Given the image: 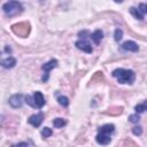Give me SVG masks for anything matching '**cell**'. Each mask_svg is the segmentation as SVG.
Masks as SVG:
<instances>
[{
    "mask_svg": "<svg viewBox=\"0 0 147 147\" xmlns=\"http://www.w3.org/2000/svg\"><path fill=\"white\" fill-rule=\"evenodd\" d=\"M111 75H113V77L117 78L118 83H121V84H132L136 79V74L132 70L123 69V68L115 69Z\"/></svg>",
    "mask_w": 147,
    "mask_h": 147,
    "instance_id": "obj_1",
    "label": "cell"
},
{
    "mask_svg": "<svg viewBox=\"0 0 147 147\" xmlns=\"http://www.w3.org/2000/svg\"><path fill=\"white\" fill-rule=\"evenodd\" d=\"M2 10L7 16H15L23 11V6L18 1H8L3 3Z\"/></svg>",
    "mask_w": 147,
    "mask_h": 147,
    "instance_id": "obj_2",
    "label": "cell"
},
{
    "mask_svg": "<svg viewBox=\"0 0 147 147\" xmlns=\"http://www.w3.org/2000/svg\"><path fill=\"white\" fill-rule=\"evenodd\" d=\"M55 67H57V60H54V59H52V60H49L48 62H46L45 64H42V70H44V75H42V77H41V80L42 82H46V80H48V77H49V71L52 70V69H54Z\"/></svg>",
    "mask_w": 147,
    "mask_h": 147,
    "instance_id": "obj_3",
    "label": "cell"
},
{
    "mask_svg": "<svg viewBox=\"0 0 147 147\" xmlns=\"http://www.w3.org/2000/svg\"><path fill=\"white\" fill-rule=\"evenodd\" d=\"M32 100H33V108H42L46 102L42 93L39 91L34 92V94L32 95Z\"/></svg>",
    "mask_w": 147,
    "mask_h": 147,
    "instance_id": "obj_4",
    "label": "cell"
},
{
    "mask_svg": "<svg viewBox=\"0 0 147 147\" xmlns=\"http://www.w3.org/2000/svg\"><path fill=\"white\" fill-rule=\"evenodd\" d=\"M42 121H44V114H42V113L33 114V115H31V116L29 117V119H28V122H29L32 126H34V127H38V126L42 123Z\"/></svg>",
    "mask_w": 147,
    "mask_h": 147,
    "instance_id": "obj_5",
    "label": "cell"
},
{
    "mask_svg": "<svg viewBox=\"0 0 147 147\" xmlns=\"http://www.w3.org/2000/svg\"><path fill=\"white\" fill-rule=\"evenodd\" d=\"M8 102L13 108H20L23 105V95L22 94H13L9 98Z\"/></svg>",
    "mask_w": 147,
    "mask_h": 147,
    "instance_id": "obj_6",
    "label": "cell"
},
{
    "mask_svg": "<svg viewBox=\"0 0 147 147\" xmlns=\"http://www.w3.org/2000/svg\"><path fill=\"white\" fill-rule=\"evenodd\" d=\"M75 46H76L78 49H80V51H83V52H85V53H92V52H93L92 45H91L88 41H86V40H77L76 44H75Z\"/></svg>",
    "mask_w": 147,
    "mask_h": 147,
    "instance_id": "obj_7",
    "label": "cell"
},
{
    "mask_svg": "<svg viewBox=\"0 0 147 147\" xmlns=\"http://www.w3.org/2000/svg\"><path fill=\"white\" fill-rule=\"evenodd\" d=\"M122 48L124 51H129V52H138L139 46H138L137 42H134L132 40H127V41L122 44Z\"/></svg>",
    "mask_w": 147,
    "mask_h": 147,
    "instance_id": "obj_8",
    "label": "cell"
},
{
    "mask_svg": "<svg viewBox=\"0 0 147 147\" xmlns=\"http://www.w3.org/2000/svg\"><path fill=\"white\" fill-rule=\"evenodd\" d=\"M96 142L100 144V145H108L110 141H111V137L110 134H107V133H101L99 132L98 136H96Z\"/></svg>",
    "mask_w": 147,
    "mask_h": 147,
    "instance_id": "obj_9",
    "label": "cell"
},
{
    "mask_svg": "<svg viewBox=\"0 0 147 147\" xmlns=\"http://www.w3.org/2000/svg\"><path fill=\"white\" fill-rule=\"evenodd\" d=\"M1 67L6 68V69H10V68H14L16 65V59L13 57V56H9V57H6L3 59L1 62H0Z\"/></svg>",
    "mask_w": 147,
    "mask_h": 147,
    "instance_id": "obj_10",
    "label": "cell"
},
{
    "mask_svg": "<svg viewBox=\"0 0 147 147\" xmlns=\"http://www.w3.org/2000/svg\"><path fill=\"white\" fill-rule=\"evenodd\" d=\"M90 37H91V39L93 40V42L95 45H99L100 41H101V39L103 38V33H102L101 30H95L92 34H90Z\"/></svg>",
    "mask_w": 147,
    "mask_h": 147,
    "instance_id": "obj_11",
    "label": "cell"
},
{
    "mask_svg": "<svg viewBox=\"0 0 147 147\" xmlns=\"http://www.w3.org/2000/svg\"><path fill=\"white\" fill-rule=\"evenodd\" d=\"M115 131V126L113 124H105L99 129V132L101 133H107V134H111Z\"/></svg>",
    "mask_w": 147,
    "mask_h": 147,
    "instance_id": "obj_12",
    "label": "cell"
},
{
    "mask_svg": "<svg viewBox=\"0 0 147 147\" xmlns=\"http://www.w3.org/2000/svg\"><path fill=\"white\" fill-rule=\"evenodd\" d=\"M130 13L134 16V18H137V20H139V21H142V20H144V15H142L137 8L131 7V8H130Z\"/></svg>",
    "mask_w": 147,
    "mask_h": 147,
    "instance_id": "obj_13",
    "label": "cell"
},
{
    "mask_svg": "<svg viewBox=\"0 0 147 147\" xmlns=\"http://www.w3.org/2000/svg\"><path fill=\"white\" fill-rule=\"evenodd\" d=\"M53 124H54L55 127L61 129V127H63V126L67 124V121L63 119V118H55V119L53 121Z\"/></svg>",
    "mask_w": 147,
    "mask_h": 147,
    "instance_id": "obj_14",
    "label": "cell"
},
{
    "mask_svg": "<svg viewBox=\"0 0 147 147\" xmlns=\"http://www.w3.org/2000/svg\"><path fill=\"white\" fill-rule=\"evenodd\" d=\"M57 102H59L62 107H67V106L69 105V100H68V98L64 96V95H59V96H57Z\"/></svg>",
    "mask_w": 147,
    "mask_h": 147,
    "instance_id": "obj_15",
    "label": "cell"
},
{
    "mask_svg": "<svg viewBox=\"0 0 147 147\" xmlns=\"http://www.w3.org/2000/svg\"><path fill=\"white\" fill-rule=\"evenodd\" d=\"M134 110H136L137 114L144 113V111L146 110V103H139V105H137V106L134 107Z\"/></svg>",
    "mask_w": 147,
    "mask_h": 147,
    "instance_id": "obj_16",
    "label": "cell"
},
{
    "mask_svg": "<svg viewBox=\"0 0 147 147\" xmlns=\"http://www.w3.org/2000/svg\"><path fill=\"white\" fill-rule=\"evenodd\" d=\"M122 37H123V31L121 29H116L115 30V33H114V39L116 41H119L122 39Z\"/></svg>",
    "mask_w": 147,
    "mask_h": 147,
    "instance_id": "obj_17",
    "label": "cell"
},
{
    "mask_svg": "<svg viewBox=\"0 0 147 147\" xmlns=\"http://www.w3.org/2000/svg\"><path fill=\"white\" fill-rule=\"evenodd\" d=\"M51 136H52V130L49 127H44L41 130V137L42 138H48Z\"/></svg>",
    "mask_w": 147,
    "mask_h": 147,
    "instance_id": "obj_18",
    "label": "cell"
},
{
    "mask_svg": "<svg viewBox=\"0 0 147 147\" xmlns=\"http://www.w3.org/2000/svg\"><path fill=\"white\" fill-rule=\"evenodd\" d=\"M129 121L131 123H138L140 121V116L138 114H133V115H130L129 116Z\"/></svg>",
    "mask_w": 147,
    "mask_h": 147,
    "instance_id": "obj_19",
    "label": "cell"
},
{
    "mask_svg": "<svg viewBox=\"0 0 147 147\" xmlns=\"http://www.w3.org/2000/svg\"><path fill=\"white\" fill-rule=\"evenodd\" d=\"M78 36H79V40H86V36H90V32L87 31V30H84V31H80L79 33H78Z\"/></svg>",
    "mask_w": 147,
    "mask_h": 147,
    "instance_id": "obj_20",
    "label": "cell"
},
{
    "mask_svg": "<svg viewBox=\"0 0 147 147\" xmlns=\"http://www.w3.org/2000/svg\"><path fill=\"white\" fill-rule=\"evenodd\" d=\"M132 132H133V134H136V136H140V134L142 133V127H141V126H134V127L132 129Z\"/></svg>",
    "mask_w": 147,
    "mask_h": 147,
    "instance_id": "obj_21",
    "label": "cell"
},
{
    "mask_svg": "<svg viewBox=\"0 0 147 147\" xmlns=\"http://www.w3.org/2000/svg\"><path fill=\"white\" fill-rule=\"evenodd\" d=\"M138 10L142 14V15H145L146 14V11H147V7H146V3H140L139 5V8H138Z\"/></svg>",
    "mask_w": 147,
    "mask_h": 147,
    "instance_id": "obj_22",
    "label": "cell"
},
{
    "mask_svg": "<svg viewBox=\"0 0 147 147\" xmlns=\"http://www.w3.org/2000/svg\"><path fill=\"white\" fill-rule=\"evenodd\" d=\"M11 147H28V144L26 142H18V144H16Z\"/></svg>",
    "mask_w": 147,
    "mask_h": 147,
    "instance_id": "obj_23",
    "label": "cell"
},
{
    "mask_svg": "<svg viewBox=\"0 0 147 147\" xmlns=\"http://www.w3.org/2000/svg\"><path fill=\"white\" fill-rule=\"evenodd\" d=\"M5 49H6V52H7V53H10V52H11L10 47H8V46H6V48H5Z\"/></svg>",
    "mask_w": 147,
    "mask_h": 147,
    "instance_id": "obj_24",
    "label": "cell"
},
{
    "mask_svg": "<svg viewBox=\"0 0 147 147\" xmlns=\"http://www.w3.org/2000/svg\"><path fill=\"white\" fill-rule=\"evenodd\" d=\"M0 55H1V53H0Z\"/></svg>",
    "mask_w": 147,
    "mask_h": 147,
    "instance_id": "obj_25",
    "label": "cell"
}]
</instances>
